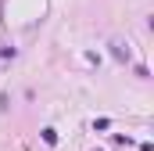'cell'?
<instances>
[{"mask_svg": "<svg viewBox=\"0 0 154 151\" xmlns=\"http://www.w3.org/2000/svg\"><path fill=\"white\" fill-rule=\"evenodd\" d=\"M111 47V58L115 61H129V47H122V43H108Z\"/></svg>", "mask_w": 154, "mask_h": 151, "instance_id": "cell-1", "label": "cell"}, {"mask_svg": "<svg viewBox=\"0 0 154 151\" xmlns=\"http://www.w3.org/2000/svg\"><path fill=\"white\" fill-rule=\"evenodd\" d=\"M39 137H43V144H50V148H54V144H57V130H50V126H47V130H43V133H39Z\"/></svg>", "mask_w": 154, "mask_h": 151, "instance_id": "cell-2", "label": "cell"}, {"mask_svg": "<svg viewBox=\"0 0 154 151\" xmlns=\"http://www.w3.org/2000/svg\"><path fill=\"white\" fill-rule=\"evenodd\" d=\"M14 54H18V50H14V47H0V58H4V61H11V58H14Z\"/></svg>", "mask_w": 154, "mask_h": 151, "instance_id": "cell-3", "label": "cell"}]
</instances>
